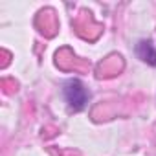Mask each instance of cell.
Masks as SVG:
<instances>
[{
  "instance_id": "obj_1",
  "label": "cell",
  "mask_w": 156,
  "mask_h": 156,
  "mask_svg": "<svg viewBox=\"0 0 156 156\" xmlns=\"http://www.w3.org/2000/svg\"><path fill=\"white\" fill-rule=\"evenodd\" d=\"M62 98L72 112H81L87 108L90 101V92L81 79L72 77V79H66L62 83Z\"/></svg>"
},
{
  "instance_id": "obj_2",
  "label": "cell",
  "mask_w": 156,
  "mask_h": 156,
  "mask_svg": "<svg viewBox=\"0 0 156 156\" xmlns=\"http://www.w3.org/2000/svg\"><path fill=\"white\" fill-rule=\"evenodd\" d=\"M136 55L140 61H143L151 66H156V48L151 39H141L136 44Z\"/></svg>"
}]
</instances>
